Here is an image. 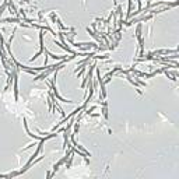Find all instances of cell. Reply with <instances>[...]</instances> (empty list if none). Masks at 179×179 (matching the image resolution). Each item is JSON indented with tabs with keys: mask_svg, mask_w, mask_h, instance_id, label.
Listing matches in <instances>:
<instances>
[{
	"mask_svg": "<svg viewBox=\"0 0 179 179\" xmlns=\"http://www.w3.org/2000/svg\"><path fill=\"white\" fill-rule=\"evenodd\" d=\"M39 45H41V48H39V52H38L37 55H35V56L31 57V62H34L38 56H41L42 53H44V50H45V48H44V29H42L41 34H39Z\"/></svg>",
	"mask_w": 179,
	"mask_h": 179,
	"instance_id": "1",
	"label": "cell"
},
{
	"mask_svg": "<svg viewBox=\"0 0 179 179\" xmlns=\"http://www.w3.org/2000/svg\"><path fill=\"white\" fill-rule=\"evenodd\" d=\"M102 105H104V108H102V115H104L105 118H108V112H106V102H104Z\"/></svg>",
	"mask_w": 179,
	"mask_h": 179,
	"instance_id": "2",
	"label": "cell"
}]
</instances>
